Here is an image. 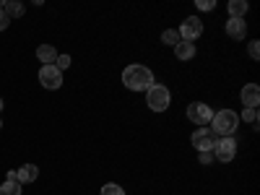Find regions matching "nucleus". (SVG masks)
<instances>
[{
	"label": "nucleus",
	"instance_id": "1",
	"mask_svg": "<svg viewBox=\"0 0 260 195\" xmlns=\"http://www.w3.org/2000/svg\"><path fill=\"white\" fill-rule=\"evenodd\" d=\"M122 83L130 91H148L154 86V73L146 65H127L122 71Z\"/></svg>",
	"mask_w": 260,
	"mask_h": 195
},
{
	"label": "nucleus",
	"instance_id": "2",
	"mask_svg": "<svg viewBox=\"0 0 260 195\" xmlns=\"http://www.w3.org/2000/svg\"><path fill=\"white\" fill-rule=\"evenodd\" d=\"M237 127H240V115H237L234 110L213 112V117H211V130H213V136L229 138V136L237 133Z\"/></svg>",
	"mask_w": 260,
	"mask_h": 195
},
{
	"label": "nucleus",
	"instance_id": "3",
	"mask_svg": "<svg viewBox=\"0 0 260 195\" xmlns=\"http://www.w3.org/2000/svg\"><path fill=\"white\" fill-rule=\"evenodd\" d=\"M169 99H172V96H169V89H167L164 83H154V86L146 91V104H148L154 112H164L167 107H169Z\"/></svg>",
	"mask_w": 260,
	"mask_h": 195
},
{
	"label": "nucleus",
	"instance_id": "4",
	"mask_svg": "<svg viewBox=\"0 0 260 195\" xmlns=\"http://www.w3.org/2000/svg\"><path fill=\"white\" fill-rule=\"evenodd\" d=\"M237 156V141L234 136L229 138H216V146H213V159H219V161H232Z\"/></svg>",
	"mask_w": 260,
	"mask_h": 195
},
{
	"label": "nucleus",
	"instance_id": "5",
	"mask_svg": "<svg viewBox=\"0 0 260 195\" xmlns=\"http://www.w3.org/2000/svg\"><path fill=\"white\" fill-rule=\"evenodd\" d=\"M211 117H213V110L208 104H203V102H192V104H187V120L190 122H195V125H208L211 122Z\"/></svg>",
	"mask_w": 260,
	"mask_h": 195
},
{
	"label": "nucleus",
	"instance_id": "6",
	"mask_svg": "<svg viewBox=\"0 0 260 195\" xmlns=\"http://www.w3.org/2000/svg\"><path fill=\"white\" fill-rule=\"evenodd\" d=\"M177 34H180V39H185V42H195V39L203 34V21H201L198 16H187V18L182 21V26L177 29Z\"/></svg>",
	"mask_w": 260,
	"mask_h": 195
},
{
	"label": "nucleus",
	"instance_id": "7",
	"mask_svg": "<svg viewBox=\"0 0 260 195\" xmlns=\"http://www.w3.org/2000/svg\"><path fill=\"white\" fill-rule=\"evenodd\" d=\"M192 146L198 148V154H203V151H213V146H216L213 130H211V127H198V130L192 133Z\"/></svg>",
	"mask_w": 260,
	"mask_h": 195
},
{
	"label": "nucleus",
	"instance_id": "8",
	"mask_svg": "<svg viewBox=\"0 0 260 195\" xmlns=\"http://www.w3.org/2000/svg\"><path fill=\"white\" fill-rule=\"evenodd\" d=\"M39 81H42V86H45V89L55 91V89H60V86H62V73L55 68V65H42Z\"/></svg>",
	"mask_w": 260,
	"mask_h": 195
},
{
	"label": "nucleus",
	"instance_id": "9",
	"mask_svg": "<svg viewBox=\"0 0 260 195\" xmlns=\"http://www.w3.org/2000/svg\"><path fill=\"white\" fill-rule=\"evenodd\" d=\"M240 99H242L245 107H250V110H257V104H260V86H257V83H245Z\"/></svg>",
	"mask_w": 260,
	"mask_h": 195
},
{
	"label": "nucleus",
	"instance_id": "10",
	"mask_svg": "<svg viewBox=\"0 0 260 195\" xmlns=\"http://www.w3.org/2000/svg\"><path fill=\"white\" fill-rule=\"evenodd\" d=\"M224 31H226L232 39H245V34H247L245 18H229V21H226V26H224Z\"/></svg>",
	"mask_w": 260,
	"mask_h": 195
},
{
	"label": "nucleus",
	"instance_id": "11",
	"mask_svg": "<svg viewBox=\"0 0 260 195\" xmlns=\"http://www.w3.org/2000/svg\"><path fill=\"white\" fill-rule=\"evenodd\" d=\"M37 177H39V167H37V164H24V167H18V172H16L18 185H29V182H34Z\"/></svg>",
	"mask_w": 260,
	"mask_h": 195
},
{
	"label": "nucleus",
	"instance_id": "12",
	"mask_svg": "<svg viewBox=\"0 0 260 195\" xmlns=\"http://www.w3.org/2000/svg\"><path fill=\"white\" fill-rule=\"evenodd\" d=\"M175 55H177V60H190V57H195V45H192V42L180 39L175 45Z\"/></svg>",
	"mask_w": 260,
	"mask_h": 195
},
{
	"label": "nucleus",
	"instance_id": "13",
	"mask_svg": "<svg viewBox=\"0 0 260 195\" xmlns=\"http://www.w3.org/2000/svg\"><path fill=\"white\" fill-rule=\"evenodd\" d=\"M37 57L45 62V65H55V60H57V50L50 47V45H39V47H37Z\"/></svg>",
	"mask_w": 260,
	"mask_h": 195
},
{
	"label": "nucleus",
	"instance_id": "14",
	"mask_svg": "<svg viewBox=\"0 0 260 195\" xmlns=\"http://www.w3.org/2000/svg\"><path fill=\"white\" fill-rule=\"evenodd\" d=\"M229 18H245V13H247V3H245V0H229Z\"/></svg>",
	"mask_w": 260,
	"mask_h": 195
},
{
	"label": "nucleus",
	"instance_id": "15",
	"mask_svg": "<svg viewBox=\"0 0 260 195\" xmlns=\"http://www.w3.org/2000/svg\"><path fill=\"white\" fill-rule=\"evenodd\" d=\"M3 13L8 18H18V16H24V6L18 0H8V3H3Z\"/></svg>",
	"mask_w": 260,
	"mask_h": 195
},
{
	"label": "nucleus",
	"instance_id": "16",
	"mask_svg": "<svg viewBox=\"0 0 260 195\" xmlns=\"http://www.w3.org/2000/svg\"><path fill=\"white\" fill-rule=\"evenodd\" d=\"M0 195H21V185L18 182H3L0 185Z\"/></svg>",
	"mask_w": 260,
	"mask_h": 195
},
{
	"label": "nucleus",
	"instance_id": "17",
	"mask_svg": "<svg viewBox=\"0 0 260 195\" xmlns=\"http://www.w3.org/2000/svg\"><path fill=\"white\" fill-rule=\"evenodd\" d=\"M161 42H164V45H172V47H175L177 42H180L177 29H167V31H161Z\"/></svg>",
	"mask_w": 260,
	"mask_h": 195
},
{
	"label": "nucleus",
	"instance_id": "18",
	"mask_svg": "<svg viewBox=\"0 0 260 195\" xmlns=\"http://www.w3.org/2000/svg\"><path fill=\"white\" fill-rule=\"evenodd\" d=\"M240 120H245V122H250L252 127H257V110H250V107H245V110H242V115H240Z\"/></svg>",
	"mask_w": 260,
	"mask_h": 195
},
{
	"label": "nucleus",
	"instance_id": "19",
	"mask_svg": "<svg viewBox=\"0 0 260 195\" xmlns=\"http://www.w3.org/2000/svg\"><path fill=\"white\" fill-rule=\"evenodd\" d=\"M102 195H125V190H122L117 182H107V185L102 187Z\"/></svg>",
	"mask_w": 260,
	"mask_h": 195
},
{
	"label": "nucleus",
	"instance_id": "20",
	"mask_svg": "<svg viewBox=\"0 0 260 195\" xmlns=\"http://www.w3.org/2000/svg\"><path fill=\"white\" fill-rule=\"evenodd\" d=\"M55 68L62 73L65 68H71V55H57V60H55Z\"/></svg>",
	"mask_w": 260,
	"mask_h": 195
},
{
	"label": "nucleus",
	"instance_id": "21",
	"mask_svg": "<svg viewBox=\"0 0 260 195\" xmlns=\"http://www.w3.org/2000/svg\"><path fill=\"white\" fill-rule=\"evenodd\" d=\"M247 52H250V57H252V60H257V57H260V42H257V39H252V42H250Z\"/></svg>",
	"mask_w": 260,
	"mask_h": 195
},
{
	"label": "nucleus",
	"instance_id": "22",
	"mask_svg": "<svg viewBox=\"0 0 260 195\" xmlns=\"http://www.w3.org/2000/svg\"><path fill=\"white\" fill-rule=\"evenodd\" d=\"M195 6H198V11H213V8H216L213 0H198Z\"/></svg>",
	"mask_w": 260,
	"mask_h": 195
},
{
	"label": "nucleus",
	"instance_id": "23",
	"mask_svg": "<svg viewBox=\"0 0 260 195\" xmlns=\"http://www.w3.org/2000/svg\"><path fill=\"white\" fill-rule=\"evenodd\" d=\"M198 161L201 164H211L213 161V151H203V154H198Z\"/></svg>",
	"mask_w": 260,
	"mask_h": 195
},
{
	"label": "nucleus",
	"instance_id": "24",
	"mask_svg": "<svg viewBox=\"0 0 260 195\" xmlns=\"http://www.w3.org/2000/svg\"><path fill=\"white\" fill-rule=\"evenodd\" d=\"M8 24H11V18L3 13V8H0V31H6V29H8Z\"/></svg>",
	"mask_w": 260,
	"mask_h": 195
},
{
	"label": "nucleus",
	"instance_id": "25",
	"mask_svg": "<svg viewBox=\"0 0 260 195\" xmlns=\"http://www.w3.org/2000/svg\"><path fill=\"white\" fill-rule=\"evenodd\" d=\"M8 182H18V180H16V169H11V172H8Z\"/></svg>",
	"mask_w": 260,
	"mask_h": 195
},
{
	"label": "nucleus",
	"instance_id": "26",
	"mask_svg": "<svg viewBox=\"0 0 260 195\" xmlns=\"http://www.w3.org/2000/svg\"><path fill=\"white\" fill-rule=\"evenodd\" d=\"M0 110H3V99H0Z\"/></svg>",
	"mask_w": 260,
	"mask_h": 195
},
{
	"label": "nucleus",
	"instance_id": "27",
	"mask_svg": "<svg viewBox=\"0 0 260 195\" xmlns=\"http://www.w3.org/2000/svg\"><path fill=\"white\" fill-rule=\"evenodd\" d=\"M0 127H3V122H0Z\"/></svg>",
	"mask_w": 260,
	"mask_h": 195
}]
</instances>
